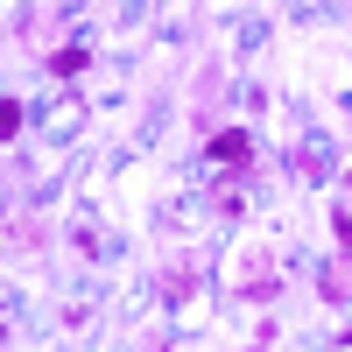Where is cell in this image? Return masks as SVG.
<instances>
[{
    "label": "cell",
    "mask_w": 352,
    "mask_h": 352,
    "mask_svg": "<svg viewBox=\"0 0 352 352\" xmlns=\"http://www.w3.org/2000/svg\"><path fill=\"white\" fill-rule=\"evenodd\" d=\"M212 162H226V169H247V162H254V134H240V127H219V134H212Z\"/></svg>",
    "instance_id": "1"
},
{
    "label": "cell",
    "mask_w": 352,
    "mask_h": 352,
    "mask_svg": "<svg viewBox=\"0 0 352 352\" xmlns=\"http://www.w3.org/2000/svg\"><path fill=\"white\" fill-rule=\"evenodd\" d=\"M317 289H324L331 303H352V254H338V261H324V275H317Z\"/></svg>",
    "instance_id": "2"
},
{
    "label": "cell",
    "mask_w": 352,
    "mask_h": 352,
    "mask_svg": "<svg viewBox=\"0 0 352 352\" xmlns=\"http://www.w3.org/2000/svg\"><path fill=\"white\" fill-rule=\"evenodd\" d=\"M85 64H92V50H85V43H64V50L50 56V71H56V78H78Z\"/></svg>",
    "instance_id": "3"
},
{
    "label": "cell",
    "mask_w": 352,
    "mask_h": 352,
    "mask_svg": "<svg viewBox=\"0 0 352 352\" xmlns=\"http://www.w3.org/2000/svg\"><path fill=\"white\" fill-rule=\"evenodd\" d=\"M247 296H275V261H261V268H247Z\"/></svg>",
    "instance_id": "4"
},
{
    "label": "cell",
    "mask_w": 352,
    "mask_h": 352,
    "mask_svg": "<svg viewBox=\"0 0 352 352\" xmlns=\"http://www.w3.org/2000/svg\"><path fill=\"white\" fill-rule=\"evenodd\" d=\"M21 134V99H0V141Z\"/></svg>",
    "instance_id": "5"
},
{
    "label": "cell",
    "mask_w": 352,
    "mask_h": 352,
    "mask_svg": "<svg viewBox=\"0 0 352 352\" xmlns=\"http://www.w3.org/2000/svg\"><path fill=\"white\" fill-rule=\"evenodd\" d=\"M331 232H338V247L352 254V212H338V219H331Z\"/></svg>",
    "instance_id": "6"
},
{
    "label": "cell",
    "mask_w": 352,
    "mask_h": 352,
    "mask_svg": "<svg viewBox=\"0 0 352 352\" xmlns=\"http://www.w3.org/2000/svg\"><path fill=\"white\" fill-rule=\"evenodd\" d=\"M345 190H352V184H345Z\"/></svg>",
    "instance_id": "7"
}]
</instances>
